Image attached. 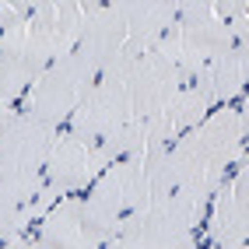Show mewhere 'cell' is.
Segmentation results:
<instances>
[{"label":"cell","mask_w":249,"mask_h":249,"mask_svg":"<svg viewBox=\"0 0 249 249\" xmlns=\"http://www.w3.org/2000/svg\"><path fill=\"white\" fill-rule=\"evenodd\" d=\"M81 207V225L91 249L106 246L116 239V231L126 218L147 207V172H144V155L126 158L109 165L106 172L91 179L85 196H77Z\"/></svg>","instance_id":"cell-1"},{"label":"cell","mask_w":249,"mask_h":249,"mask_svg":"<svg viewBox=\"0 0 249 249\" xmlns=\"http://www.w3.org/2000/svg\"><path fill=\"white\" fill-rule=\"evenodd\" d=\"M242 141H246V112L239 106L214 109L200 126L176 137L179 151L193 161L196 176L211 193H218L228 182V169L242 158Z\"/></svg>","instance_id":"cell-2"},{"label":"cell","mask_w":249,"mask_h":249,"mask_svg":"<svg viewBox=\"0 0 249 249\" xmlns=\"http://www.w3.org/2000/svg\"><path fill=\"white\" fill-rule=\"evenodd\" d=\"M179 36H165L158 46H147L141 60L130 67L126 74V95H130V109H134V120L147 123V120H158V116L169 112L172 106V95L179 88Z\"/></svg>","instance_id":"cell-3"},{"label":"cell","mask_w":249,"mask_h":249,"mask_svg":"<svg viewBox=\"0 0 249 249\" xmlns=\"http://www.w3.org/2000/svg\"><path fill=\"white\" fill-rule=\"evenodd\" d=\"M98 71H91L77 53L63 56L60 63H53L36 85H32V98H28V116L39 120L46 126H63L77 112V106L88 98V91L98 85Z\"/></svg>","instance_id":"cell-4"},{"label":"cell","mask_w":249,"mask_h":249,"mask_svg":"<svg viewBox=\"0 0 249 249\" xmlns=\"http://www.w3.org/2000/svg\"><path fill=\"white\" fill-rule=\"evenodd\" d=\"M56 141L60 130L32 120L28 112L4 116L0 120V179H42Z\"/></svg>","instance_id":"cell-5"},{"label":"cell","mask_w":249,"mask_h":249,"mask_svg":"<svg viewBox=\"0 0 249 249\" xmlns=\"http://www.w3.org/2000/svg\"><path fill=\"white\" fill-rule=\"evenodd\" d=\"M134 120V109H130V95H126V85L116 77H98V85L88 91V98L77 106V112L67 120V134L77 144H98L102 137L116 134L120 126H126Z\"/></svg>","instance_id":"cell-6"},{"label":"cell","mask_w":249,"mask_h":249,"mask_svg":"<svg viewBox=\"0 0 249 249\" xmlns=\"http://www.w3.org/2000/svg\"><path fill=\"white\" fill-rule=\"evenodd\" d=\"M176 36H179L182 60L196 63V67H214V63L235 46L231 28L214 18V11H211L207 0H186V4H179Z\"/></svg>","instance_id":"cell-7"},{"label":"cell","mask_w":249,"mask_h":249,"mask_svg":"<svg viewBox=\"0 0 249 249\" xmlns=\"http://www.w3.org/2000/svg\"><path fill=\"white\" fill-rule=\"evenodd\" d=\"M123 42H126V28L120 14L112 11V4H85V32H81V42L74 46V53L91 71L102 74Z\"/></svg>","instance_id":"cell-8"},{"label":"cell","mask_w":249,"mask_h":249,"mask_svg":"<svg viewBox=\"0 0 249 249\" xmlns=\"http://www.w3.org/2000/svg\"><path fill=\"white\" fill-rule=\"evenodd\" d=\"M116 249H196V231L179 228L151 207H144L120 225Z\"/></svg>","instance_id":"cell-9"},{"label":"cell","mask_w":249,"mask_h":249,"mask_svg":"<svg viewBox=\"0 0 249 249\" xmlns=\"http://www.w3.org/2000/svg\"><path fill=\"white\" fill-rule=\"evenodd\" d=\"M91 151L85 144H77L71 137H63L53 144V155H49L46 169H42V193H49L56 200L60 193H81L91 186Z\"/></svg>","instance_id":"cell-10"},{"label":"cell","mask_w":249,"mask_h":249,"mask_svg":"<svg viewBox=\"0 0 249 249\" xmlns=\"http://www.w3.org/2000/svg\"><path fill=\"white\" fill-rule=\"evenodd\" d=\"M211 239L218 249H242L249 239V200H246V158L235 161V179L225 182V193L211 218Z\"/></svg>","instance_id":"cell-11"},{"label":"cell","mask_w":249,"mask_h":249,"mask_svg":"<svg viewBox=\"0 0 249 249\" xmlns=\"http://www.w3.org/2000/svg\"><path fill=\"white\" fill-rule=\"evenodd\" d=\"M112 11L120 14V21L126 28V39L141 42L147 49V46H158L165 36L176 32L179 4L176 0H116Z\"/></svg>","instance_id":"cell-12"},{"label":"cell","mask_w":249,"mask_h":249,"mask_svg":"<svg viewBox=\"0 0 249 249\" xmlns=\"http://www.w3.org/2000/svg\"><path fill=\"white\" fill-rule=\"evenodd\" d=\"M39 77H42L39 67L25 53V39L21 42H0V106L25 95Z\"/></svg>","instance_id":"cell-13"},{"label":"cell","mask_w":249,"mask_h":249,"mask_svg":"<svg viewBox=\"0 0 249 249\" xmlns=\"http://www.w3.org/2000/svg\"><path fill=\"white\" fill-rule=\"evenodd\" d=\"M88 151H91V172L98 176V172H106L109 165H116V161H126V158L144 155V126L137 120H130L126 126L116 130V134H109L98 144H91Z\"/></svg>","instance_id":"cell-14"},{"label":"cell","mask_w":249,"mask_h":249,"mask_svg":"<svg viewBox=\"0 0 249 249\" xmlns=\"http://www.w3.org/2000/svg\"><path fill=\"white\" fill-rule=\"evenodd\" d=\"M249 77V42H235L228 53L211 67V85H214V102L231 106V98H239Z\"/></svg>","instance_id":"cell-15"},{"label":"cell","mask_w":249,"mask_h":249,"mask_svg":"<svg viewBox=\"0 0 249 249\" xmlns=\"http://www.w3.org/2000/svg\"><path fill=\"white\" fill-rule=\"evenodd\" d=\"M211 11H214V18L225 21V25H235V21L249 18V7L242 0H221V4H211Z\"/></svg>","instance_id":"cell-16"},{"label":"cell","mask_w":249,"mask_h":249,"mask_svg":"<svg viewBox=\"0 0 249 249\" xmlns=\"http://www.w3.org/2000/svg\"><path fill=\"white\" fill-rule=\"evenodd\" d=\"M0 249H39V242H36V235L21 231V235H14V239H4V242H0Z\"/></svg>","instance_id":"cell-17"},{"label":"cell","mask_w":249,"mask_h":249,"mask_svg":"<svg viewBox=\"0 0 249 249\" xmlns=\"http://www.w3.org/2000/svg\"><path fill=\"white\" fill-rule=\"evenodd\" d=\"M98 249H116V239H112V242H106V246H98Z\"/></svg>","instance_id":"cell-18"},{"label":"cell","mask_w":249,"mask_h":249,"mask_svg":"<svg viewBox=\"0 0 249 249\" xmlns=\"http://www.w3.org/2000/svg\"><path fill=\"white\" fill-rule=\"evenodd\" d=\"M242 249H246V246H242Z\"/></svg>","instance_id":"cell-19"}]
</instances>
